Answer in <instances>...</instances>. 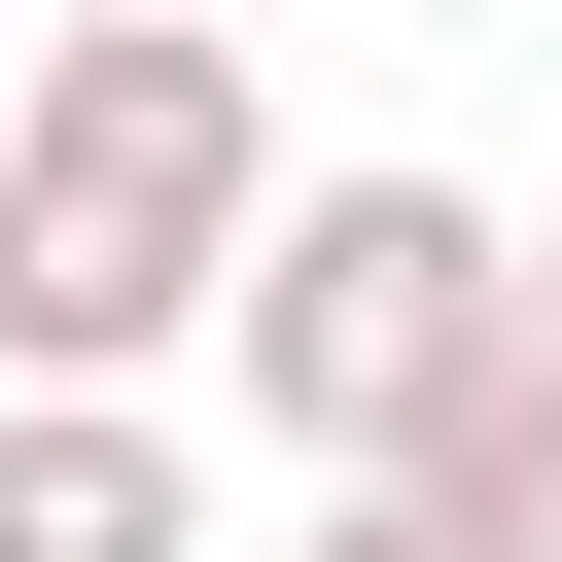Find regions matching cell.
Returning a JSON list of instances; mask_svg holds the SVG:
<instances>
[{
    "instance_id": "obj_3",
    "label": "cell",
    "mask_w": 562,
    "mask_h": 562,
    "mask_svg": "<svg viewBox=\"0 0 562 562\" xmlns=\"http://www.w3.org/2000/svg\"><path fill=\"white\" fill-rule=\"evenodd\" d=\"M0 562H211L176 386H0Z\"/></svg>"
},
{
    "instance_id": "obj_5",
    "label": "cell",
    "mask_w": 562,
    "mask_h": 562,
    "mask_svg": "<svg viewBox=\"0 0 562 562\" xmlns=\"http://www.w3.org/2000/svg\"><path fill=\"white\" fill-rule=\"evenodd\" d=\"M527 386H562V246H527Z\"/></svg>"
},
{
    "instance_id": "obj_1",
    "label": "cell",
    "mask_w": 562,
    "mask_h": 562,
    "mask_svg": "<svg viewBox=\"0 0 562 562\" xmlns=\"http://www.w3.org/2000/svg\"><path fill=\"white\" fill-rule=\"evenodd\" d=\"M281 246V105L211 0H105L0 70V386H176Z\"/></svg>"
},
{
    "instance_id": "obj_2",
    "label": "cell",
    "mask_w": 562,
    "mask_h": 562,
    "mask_svg": "<svg viewBox=\"0 0 562 562\" xmlns=\"http://www.w3.org/2000/svg\"><path fill=\"white\" fill-rule=\"evenodd\" d=\"M246 422H281V492H422L492 386H527V246L457 211V176H281V246H246Z\"/></svg>"
},
{
    "instance_id": "obj_6",
    "label": "cell",
    "mask_w": 562,
    "mask_h": 562,
    "mask_svg": "<svg viewBox=\"0 0 562 562\" xmlns=\"http://www.w3.org/2000/svg\"><path fill=\"white\" fill-rule=\"evenodd\" d=\"M527 562H562V527H527Z\"/></svg>"
},
{
    "instance_id": "obj_4",
    "label": "cell",
    "mask_w": 562,
    "mask_h": 562,
    "mask_svg": "<svg viewBox=\"0 0 562 562\" xmlns=\"http://www.w3.org/2000/svg\"><path fill=\"white\" fill-rule=\"evenodd\" d=\"M281 562H457V527H422V492H281Z\"/></svg>"
}]
</instances>
